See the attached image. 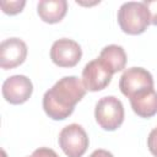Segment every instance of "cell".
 I'll use <instances>...</instances> for the list:
<instances>
[{"label":"cell","mask_w":157,"mask_h":157,"mask_svg":"<svg viewBox=\"0 0 157 157\" xmlns=\"http://www.w3.org/2000/svg\"><path fill=\"white\" fill-rule=\"evenodd\" d=\"M112 76L113 74L97 58L85 65L82 70V83L86 91L97 92L104 90L110 83Z\"/></svg>","instance_id":"8"},{"label":"cell","mask_w":157,"mask_h":157,"mask_svg":"<svg viewBox=\"0 0 157 157\" xmlns=\"http://www.w3.org/2000/svg\"><path fill=\"white\" fill-rule=\"evenodd\" d=\"M27 56V45L20 38H7L0 44V66L5 70L21 65Z\"/></svg>","instance_id":"9"},{"label":"cell","mask_w":157,"mask_h":157,"mask_svg":"<svg viewBox=\"0 0 157 157\" xmlns=\"http://www.w3.org/2000/svg\"><path fill=\"white\" fill-rule=\"evenodd\" d=\"M147 146H148L150 152L155 157H157V128L151 130V132L147 137Z\"/></svg>","instance_id":"15"},{"label":"cell","mask_w":157,"mask_h":157,"mask_svg":"<svg viewBox=\"0 0 157 157\" xmlns=\"http://www.w3.org/2000/svg\"><path fill=\"white\" fill-rule=\"evenodd\" d=\"M90 157H114V156H113L109 151H107V150L98 148V150L93 151V152L90 155Z\"/></svg>","instance_id":"17"},{"label":"cell","mask_w":157,"mask_h":157,"mask_svg":"<svg viewBox=\"0 0 157 157\" xmlns=\"http://www.w3.org/2000/svg\"><path fill=\"white\" fill-rule=\"evenodd\" d=\"M2 96L11 104H22L27 102L33 92L31 80L25 75H13L2 83Z\"/></svg>","instance_id":"7"},{"label":"cell","mask_w":157,"mask_h":157,"mask_svg":"<svg viewBox=\"0 0 157 157\" xmlns=\"http://www.w3.org/2000/svg\"><path fill=\"white\" fill-rule=\"evenodd\" d=\"M37 11L44 22L58 23L66 15L67 2L65 0H40Z\"/></svg>","instance_id":"11"},{"label":"cell","mask_w":157,"mask_h":157,"mask_svg":"<svg viewBox=\"0 0 157 157\" xmlns=\"http://www.w3.org/2000/svg\"><path fill=\"white\" fill-rule=\"evenodd\" d=\"M118 23L123 32L136 36L144 33L150 22V13L144 2H124L118 11Z\"/></svg>","instance_id":"2"},{"label":"cell","mask_w":157,"mask_h":157,"mask_svg":"<svg viewBox=\"0 0 157 157\" xmlns=\"http://www.w3.org/2000/svg\"><path fill=\"white\" fill-rule=\"evenodd\" d=\"M150 13V22L155 26H157V0H145L142 1Z\"/></svg>","instance_id":"14"},{"label":"cell","mask_w":157,"mask_h":157,"mask_svg":"<svg viewBox=\"0 0 157 157\" xmlns=\"http://www.w3.org/2000/svg\"><path fill=\"white\" fill-rule=\"evenodd\" d=\"M99 61L112 72L115 74L121 71L126 65V54L123 47L110 44L102 49L99 54Z\"/></svg>","instance_id":"12"},{"label":"cell","mask_w":157,"mask_h":157,"mask_svg":"<svg viewBox=\"0 0 157 157\" xmlns=\"http://www.w3.org/2000/svg\"><path fill=\"white\" fill-rule=\"evenodd\" d=\"M1 5V9L7 15H17L18 12L22 11L23 6L26 5V1L25 0H15V1H6V0H2L0 2Z\"/></svg>","instance_id":"13"},{"label":"cell","mask_w":157,"mask_h":157,"mask_svg":"<svg viewBox=\"0 0 157 157\" xmlns=\"http://www.w3.org/2000/svg\"><path fill=\"white\" fill-rule=\"evenodd\" d=\"M59 145L67 157H81L88 147V136L81 125L70 124L60 131Z\"/></svg>","instance_id":"4"},{"label":"cell","mask_w":157,"mask_h":157,"mask_svg":"<svg viewBox=\"0 0 157 157\" xmlns=\"http://www.w3.org/2000/svg\"><path fill=\"white\" fill-rule=\"evenodd\" d=\"M132 110L141 118H151L157 114V92L151 88L136 93L129 98Z\"/></svg>","instance_id":"10"},{"label":"cell","mask_w":157,"mask_h":157,"mask_svg":"<svg viewBox=\"0 0 157 157\" xmlns=\"http://www.w3.org/2000/svg\"><path fill=\"white\" fill-rule=\"evenodd\" d=\"M94 118L97 124L103 130H117L124 121L123 103L114 96H107L101 98L96 104Z\"/></svg>","instance_id":"3"},{"label":"cell","mask_w":157,"mask_h":157,"mask_svg":"<svg viewBox=\"0 0 157 157\" xmlns=\"http://www.w3.org/2000/svg\"><path fill=\"white\" fill-rule=\"evenodd\" d=\"M82 50L78 43L69 38H61L53 43L50 49L52 61L60 67H72L78 64Z\"/></svg>","instance_id":"6"},{"label":"cell","mask_w":157,"mask_h":157,"mask_svg":"<svg viewBox=\"0 0 157 157\" xmlns=\"http://www.w3.org/2000/svg\"><path fill=\"white\" fill-rule=\"evenodd\" d=\"M31 157H59L56 155V152L52 148L48 147H39L37 150L33 151V153L31 155Z\"/></svg>","instance_id":"16"},{"label":"cell","mask_w":157,"mask_h":157,"mask_svg":"<svg viewBox=\"0 0 157 157\" xmlns=\"http://www.w3.org/2000/svg\"><path fill=\"white\" fill-rule=\"evenodd\" d=\"M119 88L124 96L130 98L136 93L153 88V77L144 67H130L123 72Z\"/></svg>","instance_id":"5"},{"label":"cell","mask_w":157,"mask_h":157,"mask_svg":"<svg viewBox=\"0 0 157 157\" xmlns=\"http://www.w3.org/2000/svg\"><path fill=\"white\" fill-rule=\"evenodd\" d=\"M85 94L86 88L78 77L65 76L44 93L43 109L53 120H64L72 114Z\"/></svg>","instance_id":"1"}]
</instances>
